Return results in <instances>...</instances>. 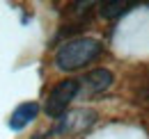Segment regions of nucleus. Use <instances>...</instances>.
<instances>
[{"mask_svg":"<svg viewBox=\"0 0 149 139\" xmlns=\"http://www.w3.org/2000/svg\"><path fill=\"white\" fill-rule=\"evenodd\" d=\"M103 46L99 39L92 36H78L64 41L55 52V66L60 71H78L85 64H92L94 59L101 55Z\"/></svg>","mask_w":149,"mask_h":139,"instance_id":"f257e3e1","label":"nucleus"},{"mask_svg":"<svg viewBox=\"0 0 149 139\" xmlns=\"http://www.w3.org/2000/svg\"><path fill=\"white\" fill-rule=\"evenodd\" d=\"M78 91H80V80H74V78L60 80L55 87L48 91L46 103H44V112L48 116H53V119L62 116L67 112V107L71 105V100L78 96Z\"/></svg>","mask_w":149,"mask_h":139,"instance_id":"f03ea898","label":"nucleus"},{"mask_svg":"<svg viewBox=\"0 0 149 139\" xmlns=\"http://www.w3.org/2000/svg\"><path fill=\"white\" fill-rule=\"evenodd\" d=\"M99 119V114L90 109V107H78V109H69L60 116L57 123V132L60 135H80L85 130H90Z\"/></svg>","mask_w":149,"mask_h":139,"instance_id":"7ed1b4c3","label":"nucleus"},{"mask_svg":"<svg viewBox=\"0 0 149 139\" xmlns=\"http://www.w3.org/2000/svg\"><path fill=\"white\" fill-rule=\"evenodd\" d=\"M39 114V105L35 103V100H28V103H21L14 112H12V116H9V128L14 130V132H19V130H23L25 125H30V123L37 119Z\"/></svg>","mask_w":149,"mask_h":139,"instance_id":"20e7f679","label":"nucleus"},{"mask_svg":"<svg viewBox=\"0 0 149 139\" xmlns=\"http://www.w3.org/2000/svg\"><path fill=\"white\" fill-rule=\"evenodd\" d=\"M85 87L90 89L92 94H101V91H106V89H110L112 85V73L108 69H94L90 71L87 75H85Z\"/></svg>","mask_w":149,"mask_h":139,"instance_id":"39448f33","label":"nucleus"},{"mask_svg":"<svg viewBox=\"0 0 149 139\" xmlns=\"http://www.w3.org/2000/svg\"><path fill=\"white\" fill-rule=\"evenodd\" d=\"M138 2H126V0H115V2H101L99 5V14L108 21H115V18L124 16L131 7H135Z\"/></svg>","mask_w":149,"mask_h":139,"instance_id":"423d86ee","label":"nucleus"}]
</instances>
